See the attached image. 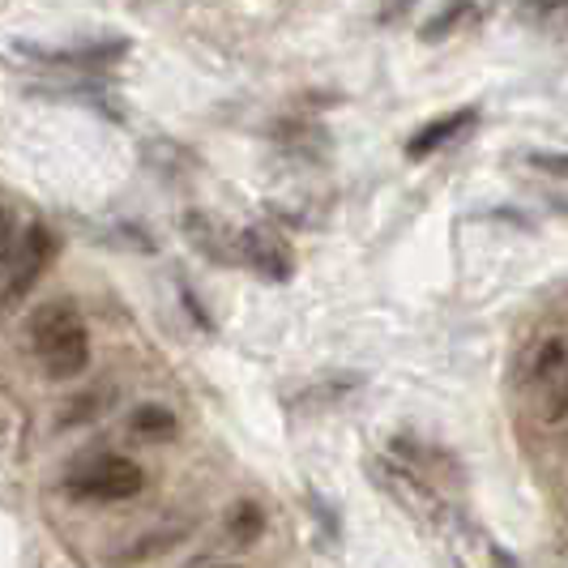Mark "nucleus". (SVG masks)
I'll use <instances>...</instances> for the list:
<instances>
[{
	"label": "nucleus",
	"mask_w": 568,
	"mask_h": 568,
	"mask_svg": "<svg viewBox=\"0 0 568 568\" xmlns=\"http://www.w3.org/2000/svg\"><path fill=\"white\" fill-rule=\"evenodd\" d=\"M560 4H568V0H521V13H526V18H547V13H556Z\"/></svg>",
	"instance_id": "19"
},
{
	"label": "nucleus",
	"mask_w": 568,
	"mask_h": 568,
	"mask_svg": "<svg viewBox=\"0 0 568 568\" xmlns=\"http://www.w3.org/2000/svg\"><path fill=\"white\" fill-rule=\"evenodd\" d=\"M240 261L261 274L265 283H291L295 278V248L274 223H248L240 231Z\"/></svg>",
	"instance_id": "5"
},
{
	"label": "nucleus",
	"mask_w": 568,
	"mask_h": 568,
	"mask_svg": "<svg viewBox=\"0 0 568 568\" xmlns=\"http://www.w3.org/2000/svg\"><path fill=\"white\" fill-rule=\"evenodd\" d=\"M475 120H479V108H457V112H449V115L427 120L424 129H415V138L406 142V159H410V163H424L440 145H449L454 138H462Z\"/></svg>",
	"instance_id": "8"
},
{
	"label": "nucleus",
	"mask_w": 568,
	"mask_h": 568,
	"mask_svg": "<svg viewBox=\"0 0 568 568\" xmlns=\"http://www.w3.org/2000/svg\"><path fill=\"white\" fill-rule=\"evenodd\" d=\"M227 535L235 547H253L265 535V509L256 500H235L227 513Z\"/></svg>",
	"instance_id": "13"
},
{
	"label": "nucleus",
	"mask_w": 568,
	"mask_h": 568,
	"mask_svg": "<svg viewBox=\"0 0 568 568\" xmlns=\"http://www.w3.org/2000/svg\"><path fill=\"white\" fill-rule=\"evenodd\" d=\"M475 18H479L475 0H449L445 9H436V13L427 18L424 27H419V39H424V43H440V39H449V34H457L462 27H470Z\"/></svg>",
	"instance_id": "12"
},
{
	"label": "nucleus",
	"mask_w": 568,
	"mask_h": 568,
	"mask_svg": "<svg viewBox=\"0 0 568 568\" xmlns=\"http://www.w3.org/2000/svg\"><path fill=\"white\" fill-rule=\"evenodd\" d=\"M18 223H13V214H9V205L0 201V278H4V270H9V256H13V244H18Z\"/></svg>",
	"instance_id": "15"
},
{
	"label": "nucleus",
	"mask_w": 568,
	"mask_h": 568,
	"mask_svg": "<svg viewBox=\"0 0 568 568\" xmlns=\"http://www.w3.org/2000/svg\"><path fill=\"white\" fill-rule=\"evenodd\" d=\"M129 427H133L142 440H171L180 424H175V415H171L163 402H142V406L133 410Z\"/></svg>",
	"instance_id": "14"
},
{
	"label": "nucleus",
	"mask_w": 568,
	"mask_h": 568,
	"mask_svg": "<svg viewBox=\"0 0 568 568\" xmlns=\"http://www.w3.org/2000/svg\"><path fill=\"white\" fill-rule=\"evenodd\" d=\"M368 479L394 505H398L402 513H410L419 526H445V500L432 491V487L406 466V462H385V457H372L368 462Z\"/></svg>",
	"instance_id": "4"
},
{
	"label": "nucleus",
	"mask_w": 568,
	"mask_h": 568,
	"mask_svg": "<svg viewBox=\"0 0 568 568\" xmlns=\"http://www.w3.org/2000/svg\"><path fill=\"white\" fill-rule=\"evenodd\" d=\"M394 457H398V462H406L415 475H419V470H432V475H449L454 484H462L454 457L440 454L436 445H424L419 436H394Z\"/></svg>",
	"instance_id": "10"
},
{
	"label": "nucleus",
	"mask_w": 568,
	"mask_h": 568,
	"mask_svg": "<svg viewBox=\"0 0 568 568\" xmlns=\"http://www.w3.org/2000/svg\"><path fill=\"white\" fill-rule=\"evenodd\" d=\"M18 57L39 60V64H64V69H99V64H115L129 57V39H94V43H78V48H43V43H13Z\"/></svg>",
	"instance_id": "7"
},
{
	"label": "nucleus",
	"mask_w": 568,
	"mask_h": 568,
	"mask_svg": "<svg viewBox=\"0 0 568 568\" xmlns=\"http://www.w3.org/2000/svg\"><path fill=\"white\" fill-rule=\"evenodd\" d=\"M27 334L52 381H73L90 368V329H85L78 304H69V300L39 304L27 321Z\"/></svg>",
	"instance_id": "1"
},
{
	"label": "nucleus",
	"mask_w": 568,
	"mask_h": 568,
	"mask_svg": "<svg viewBox=\"0 0 568 568\" xmlns=\"http://www.w3.org/2000/svg\"><path fill=\"white\" fill-rule=\"evenodd\" d=\"M57 256V235L48 223H27L18 231V244H13V256H9V270L0 278V313H9L13 304H22L34 283L48 274Z\"/></svg>",
	"instance_id": "3"
},
{
	"label": "nucleus",
	"mask_w": 568,
	"mask_h": 568,
	"mask_svg": "<svg viewBox=\"0 0 568 568\" xmlns=\"http://www.w3.org/2000/svg\"><path fill=\"white\" fill-rule=\"evenodd\" d=\"M530 163L551 175H568V154H530Z\"/></svg>",
	"instance_id": "18"
},
{
	"label": "nucleus",
	"mask_w": 568,
	"mask_h": 568,
	"mask_svg": "<svg viewBox=\"0 0 568 568\" xmlns=\"http://www.w3.org/2000/svg\"><path fill=\"white\" fill-rule=\"evenodd\" d=\"M565 364V342L560 338H551V342H542V351L535 355V376H551V372Z\"/></svg>",
	"instance_id": "16"
},
{
	"label": "nucleus",
	"mask_w": 568,
	"mask_h": 568,
	"mask_svg": "<svg viewBox=\"0 0 568 568\" xmlns=\"http://www.w3.org/2000/svg\"><path fill=\"white\" fill-rule=\"evenodd\" d=\"M551 415H556V419H565L568 415V385L560 389V398H556V406H551Z\"/></svg>",
	"instance_id": "20"
},
{
	"label": "nucleus",
	"mask_w": 568,
	"mask_h": 568,
	"mask_svg": "<svg viewBox=\"0 0 568 568\" xmlns=\"http://www.w3.org/2000/svg\"><path fill=\"white\" fill-rule=\"evenodd\" d=\"M142 159L150 163V171H159L163 180H184V175H197V171H201L197 154H193V150H184L180 142H168V138L145 142Z\"/></svg>",
	"instance_id": "9"
},
{
	"label": "nucleus",
	"mask_w": 568,
	"mask_h": 568,
	"mask_svg": "<svg viewBox=\"0 0 568 568\" xmlns=\"http://www.w3.org/2000/svg\"><path fill=\"white\" fill-rule=\"evenodd\" d=\"M34 94H43V99H69V103H82L90 112L108 115V120H124L120 112V103L112 99V90H103V85H90V82H73V85H30Z\"/></svg>",
	"instance_id": "11"
},
{
	"label": "nucleus",
	"mask_w": 568,
	"mask_h": 568,
	"mask_svg": "<svg viewBox=\"0 0 568 568\" xmlns=\"http://www.w3.org/2000/svg\"><path fill=\"white\" fill-rule=\"evenodd\" d=\"M145 487L142 466L133 457L120 454H103L94 462L78 466L69 479H64V491L82 505H115V500H133Z\"/></svg>",
	"instance_id": "2"
},
{
	"label": "nucleus",
	"mask_w": 568,
	"mask_h": 568,
	"mask_svg": "<svg viewBox=\"0 0 568 568\" xmlns=\"http://www.w3.org/2000/svg\"><path fill=\"white\" fill-rule=\"evenodd\" d=\"M180 295H184V308L193 313V321H197L201 329H205V334H214V321H210V313H205V308L197 304V295H193V291H189L184 283H180Z\"/></svg>",
	"instance_id": "17"
},
{
	"label": "nucleus",
	"mask_w": 568,
	"mask_h": 568,
	"mask_svg": "<svg viewBox=\"0 0 568 568\" xmlns=\"http://www.w3.org/2000/svg\"><path fill=\"white\" fill-rule=\"evenodd\" d=\"M180 231H184V240H189L205 261H214V265H223V270H231V265L240 261V231H231L227 223L214 219L210 210H184Z\"/></svg>",
	"instance_id": "6"
}]
</instances>
